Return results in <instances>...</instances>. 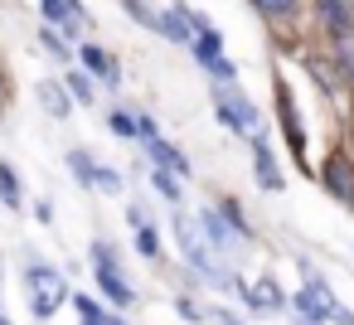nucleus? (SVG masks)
I'll use <instances>...</instances> for the list:
<instances>
[{
    "mask_svg": "<svg viewBox=\"0 0 354 325\" xmlns=\"http://www.w3.org/2000/svg\"><path fill=\"white\" fill-rule=\"evenodd\" d=\"M325 180H330V189H335V199H344V204H354V180L344 175V160H330V170H325Z\"/></svg>",
    "mask_w": 354,
    "mask_h": 325,
    "instance_id": "f3484780",
    "label": "nucleus"
},
{
    "mask_svg": "<svg viewBox=\"0 0 354 325\" xmlns=\"http://www.w3.org/2000/svg\"><path fill=\"white\" fill-rule=\"evenodd\" d=\"M277 98H281V127H286V141H291V151H296V156H306V136H301V122H296L291 93H286V88H277Z\"/></svg>",
    "mask_w": 354,
    "mask_h": 325,
    "instance_id": "ddd939ff",
    "label": "nucleus"
},
{
    "mask_svg": "<svg viewBox=\"0 0 354 325\" xmlns=\"http://www.w3.org/2000/svg\"><path fill=\"white\" fill-rule=\"evenodd\" d=\"M146 146H151V160H156L160 170H170V175H189V160H185L170 141H160V136H156V141H146Z\"/></svg>",
    "mask_w": 354,
    "mask_h": 325,
    "instance_id": "9d476101",
    "label": "nucleus"
},
{
    "mask_svg": "<svg viewBox=\"0 0 354 325\" xmlns=\"http://www.w3.org/2000/svg\"><path fill=\"white\" fill-rule=\"evenodd\" d=\"M189 49H194V59L209 68L214 59H223V39H218V30L204 20V15H189Z\"/></svg>",
    "mask_w": 354,
    "mask_h": 325,
    "instance_id": "423d86ee",
    "label": "nucleus"
},
{
    "mask_svg": "<svg viewBox=\"0 0 354 325\" xmlns=\"http://www.w3.org/2000/svg\"><path fill=\"white\" fill-rule=\"evenodd\" d=\"M248 301H252V306H257L262 315H272V310H281V306H286V296H281V286H277L272 277H262V281H257V286L248 291Z\"/></svg>",
    "mask_w": 354,
    "mask_h": 325,
    "instance_id": "9b49d317",
    "label": "nucleus"
},
{
    "mask_svg": "<svg viewBox=\"0 0 354 325\" xmlns=\"http://www.w3.org/2000/svg\"><path fill=\"white\" fill-rule=\"evenodd\" d=\"M25 296H30V315L35 320H49L68 301V286H64V277L49 262H35L30 257V267H25Z\"/></svg>",
    "mask_w": 354,
    "mask_h": 325,
    "instance_id": "7ed1b4c3",
    "label": "nucleus"
},
{
    "mask_svg": "<svg viewBox=\"0 0 354 325\" xmlns=\"http://www.w3.org/2000/svg\"><path fill=\"white\" fill-rule=\"evenodd\" d=\"M199 228H204V238H209V248H214V252H228V248L243 238V233H238L223 214H214V209H204V214H199Z\"/></svg>",
    "mask_w": 354,
    "mask_h": 325,
    "instance_id": "0eeeda50",
    "label": "nucleus"
},
{
    "mask_svg": "<svg viewBox=\"0 0 354 325\" xmlns=\"http://www.w3.org/2000/svg\"><path fill=\"white\" fill-rule=\"evenodd\" d=\"M0 107H6V83H0Z\"/></svg>",
    "mask_w": 354,
    "mask_h": 325,
    "instance_id": "72a5a7b5",
    "label": "nucleus"
},
{
    "mask_svg": "<svg viewBox=\"0 0 354 325\" xmlns=\"http://www.w3.org/2000/svg\"><path fill=\"white\" fill-rule=\"evenodd\" d=\"M64 83H68V98H73L78 107H88V102H93V78H88V73H68Z\"/></svg>",
    "mask_w": 354,
    "mask_h": 325,
    "instance_id": "412c9836",
    "label": "nucleus"
},
{
    "mask_svg": "<svg viewBox=\"0 0 354 325\" xmlns=\"http://www.w3.org/2000/svg\"><path fill=\"white\" fill-rule=\"evenodd\" d=\"M252 6H257V10H267V15H286L296 0H252Z\"/></svg>",
    "mask_w": 354,
    "mask_h": 325,
    "instance_id": "bb28decb",
    "label": "nucleus"
},
{
    "mask_svg": "<svg viewBox=\"0 0 354 325\" xmlns=\"http://www.w3.org/2000/svg\"><path fill=\"white\" fill-rule=\"evenodd\" d=\"M0 325H15V320H10V315H6V306H0Z\"/></svg>",
    "mask_w": 354,
    "mask_h": 325,
    "instance_id": "2f4dec72",
    "label": "nucleus"
},
{
    "mask_svg": "<svg viewBox=\"0 0 354 325\" xmlns=\"http://www.w3.org/2000/svg\"><path fill=\"white\" fill-rule=\"evenodd\" d=\"M68 170H73V180H83V185H93V180H97V165H93V156H88V151H68Z\"/></svg>",
    "mask_w": 354,
    "mask_h": 325,
    "instance_id": "6ab92c4d",
    "label": "nucleus"
},
{
    "mask_svg": "<svg viewBox=\"0 0 354 325\" xmlns=\"http://www.w3.org/2000/svg\"><path fill=\"white\" fill-rule=\"evenodd\" d=\"M175 243H180V252H185V262H189L209 286H223V291H228V286H238V281L228 277V267L214 257V248H209L204 228H199L189 214H175Z\"/></svg>",
    "mask_w": 354,
    "mask_h": 325,
    "instance_id": "f257e3e1",
    "label": "nucleus"
},
{
    "mask_svg": "<svg viewBox=\"0 0 354 325\" xmlns=\"http://www.w3.org/2000/svg\"><path fill=\"white\" fill-rule=\"evenodd\" d=\"M0 267H6V257H0Z\"/></svg>",
    "mask_w": 354,
    "mask_h": 325,
    "instance_id": "f704fd0d",
    "label": "nucleus"
},
{
    "mask_svg": "<svg viewBox=\"0 0 354 325\" xmlns=\"http://www.w3.org/2000/svg\"><path fill=\"white\" fill-rule=\"evenodd\" d=\"M78 54H83V64H88V68H93L97 78H117V64H112V59H107V54H102L97 44H83Z\"/></svg>",
    "mask_w": 354,
    "mask_h": 325,
    "instance_id": "a211bd4d",
    "label": "nucleus"
},
{
    "mask_svg": "<svg viewBox=\"0 0 354 325\" xmlns=\"http://www.w3.org/2000/svg\"><path fill=\"white\" fill-rule=\"evenodd\" d=\"M320 20L335 39H349L354 35V6L349 0H320Z\"/></svg>",
    "mask_w": 354,
    "mask_h": 325,
    "instance_id": "6e6552de",
    "label": "nucleus"
},
{
    "mask_svg": "<svg viewBox=\"0 0 354 325\" xmlns=\"http://www.w3.org/2000/svg\"><path fill=\"white\" fill-rule=\"evenodd\" d=\"M107 127H112V136H136V117H131V112H122V107L107 117Z\"/></svg>",
    "mask_w": 354,
    "mask_h": 325,
    "instance_id": "b1692460",
    "label": "nucleus"
},
{
    "mask_svg": "<svg viewBox=\"0 0 354 325\" xmlns=\"http://www.w3.org/2000/svg\"><path fill=\"white\" fill-rule=\"evenodd\" d=\"M97 189H107V194H122V175L117 170H97V180H93Z\"/></svg>",
    "mask_w": 354,
    "mask_h": 325,
    "instance_id": "a878e982",
    "label": "nucleus"
},
{
    "mask_svg": "<svg viewBox=\"0 0 354 325\" xmlns=\"http://www.w3.org/2000/svg\"><path fill=\"white\" fill-rule=\"evenodd\" d=\"M122 10H127V15H131L136 25H146V30H156V10H146V6H141V0H122Z\"/></svg>",
    "mask_w": 354,
    "mask_h": 325,
    "instance_id": "393cba45",
    "label": "nucleus"
},
{
    "mask_svg": "<svg viewBox=\"0 0 354 325\" xmlns=\"http://www.w3.org/2000/svg\"><path fill=\"white\" fill-rule=\"evenodd\" d=\"M136 252L141 257H160V233L151 223H136Z\"/></svg>",
    "mask_w": 354,
    "mask_h": 325,
    "instance_id": "4be33fe9",
    "label": "nucleus"
},
{
    "mask_svg": "<svg viewBox=\"0 0 354 325\" xmlns=\"http://www.w3.org/2000/svg\"><path fill=\"white\" fill-rule=\"evenodd\" d=\"M156 35H165V39H175V44H189V15H185V10L156 15Z\"/></svg>",
    "mask_w": 354,
    "mask_h": 325,
    "instance_id": "4468645a",
    "label": "nucleus"
},
{
    "mask_svg": "<svg viewBox=\"0 0 354 325\" xmlns=\"http://www.w3.org/2000/svg\"><path fill=\"white\" fill-rule=\"evenodd\" d=\"M209 73H214V78H238V73H233V64H228V59H214V64H209Z\"/></svg>",
    "mask_w": 354,
    "mask_h": 325,
    "instance_id": "c85d7f7f",
    "label": "nucleus"
},
{
    "mask_svg": "<svg viewBox=\"0 0 354 325\" xmlns=\"http://www.w3.org/2000/svg\"><path fill=\"white\" fill-rule=\"evenodd\" d=\"M0 204H6V209H20L25 204L20 199V175H15L10 160H0Z\"/></svg>",
    "mask_w": 354,
    "mask_h": 325,
    "instance_id": "2eb2a0df",
    "label": "nucleus"
},
{
    "mask_svg": "<svg viewBox=\"0 0 354 325\" xmlns=\"http://www.w3.org/2000/svg\"><path fill=\"white\" fill-rule=\"evenodd\" d=\"M291 306H296V315L320 320V325H325V320H330V325H354V310H349V306H339V301H335V291L325 286V277H315L310 267H306V286L296 291V301H291Z\"/></svg>",
    "mask_w": 354,
    "mask_h": 325,
    "instance_id": "f03ea898",
    "label": "nucleus"
},
{
    "mask_svg": "<svg viewBox=\"0 0 354 325\" xmlns=\"http://www.w3.org/2000/svg\"><path fill=\"white\" fill-rule=\"evenodd\" d=\"M73 306H78V325H107V315H102V306L93 296H78Z\"/></svg>",
    "mask_w": 354,
    "mask_h": 325,
    "instance_id": "5701e85b",
    "label": "nucleus"
},
{
    "mask_svg": "<svg viewBox=\"0 0 354 325\" xmlns=\"http://www.w3.org/2000/svg\"><path fill=\"white\" fill-rule=\"evenodd\" d=\"M180 315H185V320H204V315H199V306H194V301H180Z\"/></svg>",
    "mask_w": 354,
    "mask_h": 325,
    "instance_id": "c756f323",
    "label": "nucleus"
},
{
    "mask_svg": "<svg viewBox=\"0 0 354 325\" xmlns=\"http://www.w3.org/2000/svg\"><path fill=\"white\" fill-rule=\"evenodd\" d=\"M39 44H44V54L49 59H59V64H68L73 59V49L64 44V35H54V30H39Z\"/></svg>",
    "mask_w": 354,
    "mask_h": 325,
    "instance_id": "aec40b11",
    "label": "nucleus"
},
{
    "mask_svg": "<svg viewBox=\"0 0 354 325\" xmlns=\"http://www.w3.org/2000/svg\"><path fill=\"white\" fill-rule=\"evenodd\" d=\"M136 136H141V141H156V136H160L156 117H136Z\"/></svg>",
    "mask_w": 354,
    "mask_h": 325,
    "instance_id": "cd10ccee",
    "label": "nucleus"
},
{
    "mask_svg": "<svg viewBox=\"0 0 354 325\" xmlns=\"http://www.w3.org/2000/svg\"><path fill=\"white\" fill-rule=\"evenodd\" d=\"M296 325H320V320H306V315H296Z\"/></svg>",
    "mask_w": 354,
    "mask_h": 325,
    "instance_id": "473e14b6",
    "label": "nucleus"
},
{
    "mask_svg": "<svg viewBox=\"0 0 354 325\" xmlns=\"http://www.w3.org/2000/svg\"><path fill=\"white\" fill-rule=\"evenodd\" d=\"M214 325H243V320H238L233 310H214Z\"/></svg>",
    "mask_w": 354,
    "mask_h": 325,
    "instance_id": "7c9ffc66",
    "label": "nucleus"
},
{
    "mask_svg": "<svg viewBox=\"0 0 354 325\" xmlns=\"http://www.w3.org/2000/svg\"><path fill=\"white\" fill-rule=\"evenodd\" d=\"M93 262H97V286H102L117 306H131V281H127V272L112 262L107 243H93Z\"/></svg>",
    "mask_w": 354,
    "mask_h": 325,
    "instance_id": "39448f33",
    "label": "nucleus"
},
{
    "mask_svg": "<svg viewBox=\"0 0 354 325\" xmlns=\"http://www.w3.org/2000/svg\"><path fill=\"white\" fill-rule=\"evenodd\" d=\"M151 185H156V194H160L165 204H175V209H180V175H170V170L151 165Z\"/></svg>",
    "mask_w": 354,
    "mask_h": 325,
    "instance_id": "dca6fc26",
    "label": "nucleus"
},
{
    "mask_svg": "<svg viewBox=\"0 0 354 325\" xmlns=\"http://www.w3.org/2000/svg\"><path fill=\"white\" fill-rule=\"evenodd\" d=\"M214 102H218V122H223L228 131H252V136H257V107L238 93V78H223V83L214 88Z\"/></svg>",
    "mask_w": 354,
    "mask_h": 325,
    "instance_id": "20e7f679",
    "label": "nucleus"
},
{
    "mask_svg": "<svg viewBox=\"0 0 354 325\" xmlns=\"http://www.w3.org/2000/svg\"><path fill=\"white\" fill-rule=\"evenodd\" d=\"M252 175H257V185L262 189H281V170H277V156H272V146L257 136L252 141Z\"/></svg>",
    "mask_w": 354,
    "mask_h": 325,
    "instance_id": "1a4fd4ad",
    "label": "nucleus"
},
{
    "mask_svg": "<svg viewBox=\"0 0 354 325\" xmlns=\"http://www.w3.org/2000/svg\"><path fill=\"white\" fill-rule=\"evenodd\" d=\"M39 107H44L54 122H64V117H68V98H64V88H59L54 78H39Z\"/></svg>",
    "mask_w": 354,
    "mask_h": 325,
    "instance_id": "f8f14e48",
    "label": "nucleus"
}]
</instances>
